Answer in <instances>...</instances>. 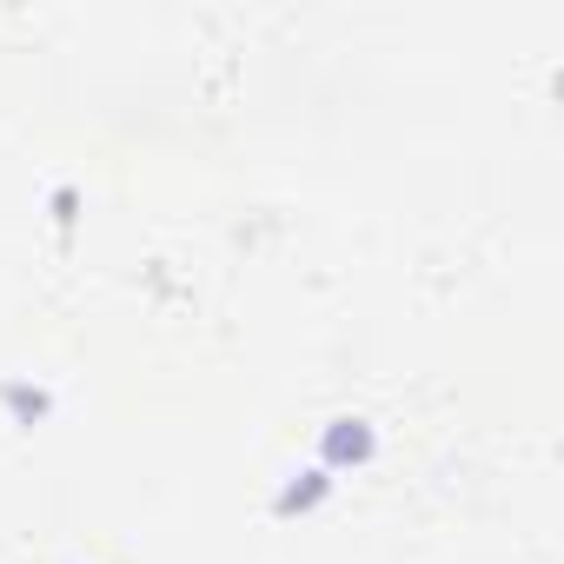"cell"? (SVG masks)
<instances>
[{"instance_id":"1","label":"cell","mask_w":564,"mask_h":564,"mask_svg":"<svg viewBox=\"0 0 564 564\" xmlns=\"http://www.w3.org/2000/svg\"><path fill=\"white\" fill-rule=\"evenodd\" d=\"M379 458V432L366 425V419H333L326 432H319V465L326 471H359V465H372Z\"/></svg>"},{"instance_id":"2","label":"cell","mask_w":564,"mask_h":564,"mask_svg":"<svg viewBox=\"0 0 564 564\" xmlns=\"http://www.w3.org/2000/svg\"><path fill=\"white\" fill-rule=\"evenodd\" d=\"M333 498V471L326 465H313V471H293L286 485L272 491V518H300V511H319Z\"/></svg>"},{"instance_id":"3","label":"cell","mask_w":564,"mask_h":564,"mask_svg":"<svg viewBox=\"0 0 564 564\" xmlns=\"http://www.w3.org/2000/svg\"><path fill=\"white\" fill-rule=\"evenodd\" d=\"M0 399H8L14 425H34V419H47V412H54V399H47L41 386H0Z\"/></svg>"},{"instance_id":"4","label":"cell","mask_w":564,"mask_h":564,"mask_svg":"<svg viewBox=\"0 0 564 564\" xmlns=\"http://www.w3.org/2000/svg\"><path fill=\"white\" fill-rule=\"evenodd\" d=\"M74 206H80V193H74V186H61V193H54V219H61V226H74Z\"/></svg>"}]
</instances>
